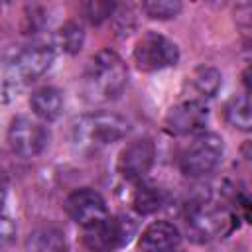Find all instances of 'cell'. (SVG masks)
Returning <instances> with one entry per match:
<instances>
[{
	"instance_id": "cell-13",
	"label": "cell",
	"mask_w": 252,
	"mask_h": 252,
	"mask_svg": "<svg viewBox=\"0 0 252 252\" xmlns=\"http://www.w3.org/2000/svg\"><path fill=\"white\" fill-rule=\"evenodd\" d=\"M30 106L39 120L53 122L63 112V96L55 87H41L32 93Z\"/></svg>"
},
{
	"instance_id": "cell-16",
	"label": "cell",
	"mask_w": 252,
	"mask_h": 252,
	"mask_svg": "<svg viewBox=\"0 0 252 252\" xmlns=\"http://www.w3.org/2000/svg\"><path fill=\"white\" fill-rule=\"evenodd\" d=\"M224 118L232 128L248 132L252 126L250 118V100L248 94H234L224 104Z\"/></svg>"
},
{
	"instance_id": "cell-10",
	"label": "cell",
	"mask_w": 252,
	"mask_h": 252,
	"mask_svg": "<svg viewBox=\"0 0 252 252\" xmlns=\"http://www.w3.org/2000/svg\"><path fill=\"white\" fill-rule=\"evenodd\" d=\"M156 159V146L150 138H138L132 140L118 156V171L128 181L140 183L146 173L152 169Z\"/></svg>"
},
{
	"instance_id": "cell-18",
	"label": "cell",
	"mask_w": 252,
	"mask_h": 252,
	"mask_svg": "<svg viewBox=\"0 0 252 252\" xmlns=\"http://www.w3.org/2000/svg\"><path fill=\"white\" fill-rule=\"evenodd\" d=\"M57 41H59V47L69 53V55H75L81 51L83 43H85V30H83V24L77 22V20H69L65 22L59 32H57Z\"/></svg>"
},
{
	"instance_id": "cell-8",
	"label": "cell",
	"mask_w": 252,
	"mask_h": 252,
	"mask_svg": "<svg viewBox=\"0 0 252 252\" xmlns=\"http://www.w3.org/2000/svg\"><path fill=\"white\" fill-rule=\"evenodd\" d=\"M209 122V110L205 102L187 98L171 106L163 118V128L171 136H193L201 134Z\"/></svg>"
},
{
	"instance_id": "cell-20",
	"label": "cell",
	"mask_w": 252,
	"mask_h": 252,
	"mask_svg": "<svg viewBox=\"0 0 252 252\" xmlns=\"http://www.w3.org/2000/svg\"><path fill=\"white\" fill-rule=\"evenodd\" d=\"M114 8L116 6L114 4H108V2H87L83 6L87 20L93 22V24H100L106 18H110V14L114 12Z\"/></svg>"
},
{
	"instance_id": "cell-5",
	"label": "cell",
	"mask_w": 252,
	"mask_h": 252,
	"mask_svg": "<svg viewBox=\"0 0 252 252\" xmlns=\"http://www.w3.org/2000/svg\"><path fill=\"white\" fill-rule=\"evenodd\" d=\"M134 63L140 71H161V69H167V67H173L179 59V49L177 45L158 33V32H148L144 33L136 45H134Z\"/></svg>"
},
{
	"instance_id": "cell-14",
	"label": "cell",
	"mask_w": 252,
	"mask_h": 252,
	"mask_svg": "<svg viewBox=\"0 0 252 252\" xmlns=\"http://www.w3.org/2000/svg\"><path fill=\"white\" fill-rule=\"evenodd\" d=\"M67 238L57 226H37L26 238V252H67Z\"/></svg>"
},
{
	"instance_id": "cell-15",
	"label": "cell",
	"mask_w": 252,
	"mask_h": 252,
	"mask_svg": "<svg viewBox=\"0 0 252 252\" xmlns=\"http://www.w3.org/2000/svg\"><path fill=\"white\" fill-rule=\"evenodd\" d=\"M189 89L193 91V100H205V98H213L220 85H222V77H220V71L213 65H201L197 67L189 81H187Z\"/></svg>"
},
{
	"instance_id": "cell-1",
	"label": "cell",
	"mask_w": 252,
	"mask_h": 252,
	"mask_svg": "<svg viewBox=\"0 0 252 252\" xmlns=\"http://www.w3.org/2000/svg\"><path fill=\"white\" fill-rule=\"evenodd\" d=\"M126 85L128 69L116 51L102 49L91 57L83 77V93L91 102L114 100L124 93Z\"/></svg>"
},
{
	"instance_id": "cell-21",
	"label": "cell",
	"mask_w": 252,
	"mask_h": 252,
	"mask_svg": "<svg viewBox=\"0 0 252 252\" xmlns=\"http://www.w3.org/2000/svg\"><path fill=\"white\" fill-rule=\"evenodd\" d=\"M14 238H16V224L12 222V219L0 215V250L10 246Z\"/></svg>"
},
{
	"instance_id": "cell-19",
	"label": "cell",
	"mask_w": 252,
	"mask_h": 252,
	"mask_svg": "<svg viewBox=\"0 0 252 252\" xmlns=\"http://www.w3.org/2000/svg\"><path fill=\"white\" fill-rule=\"evenodd\" d=\"M142 10L154 20H171L181 12V4L175 0H150L142 4Z\"/></svg>"
},
{
	"instance_id": "cell-22",
	"label": "cell",
	"mask_w": 252,
	"mask_h": 252,
	"mask_svg": "<svg viewBox=\"0 0 252 252\" xmlns=\"http://www.w3.org/2000/svg\"><path fill=\"white\" fill-rule=\"evenodd\" d=\"M4 201H6V185L0 181V213H2V207H4Z\"/></svg>"
},
{
	"instance_id": "cell-7",
	"label": "cell",
	"mask_w": 252,
	"mask_h": 252,
	"mask_svg": "<svg viewBox=\"0 0 252 252\" xmlns=\"http://www.w3.org/2000/svg\"><path fill=\"white\" fill-rule=\"evenodd\" d=\"M49 140V132L47 128L30 118V116H16L10 122L8 128V144L12 148L14 154H18L20 158H35L39 156Z\"/></svg>"
},
{
	"instance_id": "cell-17",
	"label": "cell",
	"mask_w": 252,
	"mask_h": 252,
	"mask_svg": "<svg viewBox=\"0 0 252 252\" xmlns=\"http://www.w3.org/2000/svg\"><path fill=\"white\" fill-rule=\"evenodd\" d=\"M161 203H163V195L154 185L140 181L132 193V207L138 215H152L161 207Z\"/></svg>"
},
{
	"instance_id": "cell-9",
	"label": "cell",
	"mask_w": 252,
	"mask_h": 252,
	"mask_svg": "<svg viewBox=\"0 0 252 252\" xmlns=\"http://www.w3.org/2000/svg\"><path fill=\"white\" fill-rule=\"evenodd\" d=\"M53 57V49L45 43L28 45L20 49L10 61V77L18 83H32L49 71Z\"/></svg>"
},
{
	"instance_id": "cell-11",
	"label": "cell",
	"mask_w": 252,
	"mask_h": 252,
	"mask_svg": "<svg viewBox=\"0 0 252 252\" xmlns=\"http://www.w3.org/2000/svg\"><path fill=\"white\" fill-rule=\"evenodd\" d=\"M65 211L83 228L89 226V224H94L96 220H100L104 217H108V209H106V203H104L102 195L98 191L91 189V187L75 189L65 199Z\"/></svg>"
},
{
	"instance_id": "cell-12",
	"label": "cell",
	"mask_w": 252,
	"mask_h": 252,
	"mask_svg": "<svg viewBox=\"0 0 252 252\" xmlns=\"http://www.w3.org/2000/svg\"><path fill=\"white\" fill-rule=\"evenodd\" d=\"M181 240V234L173 222L156 220L146 226L140 236L142 252H173Z\"/></svg>"
},
{
	"instance_id": "cell-6",
	"label": "cell",
	"mask_w": 252,
	"mask_h": 252,
	"mask_svg": "<svg viewBox=\"0 0 252 252\" xmlns=\"http://www.w3.org/2000/svg\"><path fill=\"white\" fill-rule=\"evenodd\" d=\"M134 226L122 217H104L83 228V244L91 252H114L128 242Z\"/></svg>"
},
{
	"instance_id": "cell-3",
	"label": "cell",
	"mask_w": 252,
	"mask_h": 252,
	"mask_svg": "<svg viewBox=\"0 0 252 252\" xmlns=\"http://www.w3.org/2000/svg\"><path fill=\"white\" fill-rule=\"evenodd\" d=\"M222 140L219 134L213 132H201L195 136V140L181 152L179 156V169L187 177H203L211 173L222 159Z\"/></svg>"
},
{
	"instance_id": "cell-4",
	"label": "cell",
	"mask_w": 252,
	"mask_h": 252,
	"mask_svg": "<svg viewBox=\"0 0 252 252\" xmlns=\"http://www.w3.org/2000/svg\"><path fill=\"white\" fill-rule=\"evenodd\" d=\"M234 228V217L228 209L211 205V203H199L191 209L187 217V230L189 234L199 242H211L224 238Z\"/></svg>"
},
{
	"instance_id": "cell-2",
	"label": "cell",
	"mask_w": 252,
	"mask_h": 252,
	"mask_svg": "<svg viewBox=\"0 0 252 252\" xmlns=\"http://www.w3.org/2000/svg\"><path fill=\"white\" fill-rule=\"evenodd\" d=\"M128 134V122L114 112L85 114L73 124V142L87 152H96L122 140Z\"/></svg>"
}]
</instances>
